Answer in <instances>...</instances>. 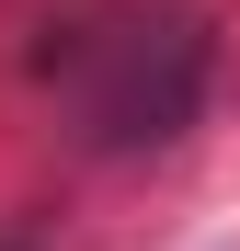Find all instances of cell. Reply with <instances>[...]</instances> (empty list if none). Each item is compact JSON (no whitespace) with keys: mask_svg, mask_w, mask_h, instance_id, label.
Returning a JSON list of instances; mask_svg holds the SVG:
<instances>
[{"mask_svg":"<svg viewBox=\"0 0 240 251\" xmlns=\"http://www.w3.org/2000/svg\"><path fill=\"white\" fill-rule=\"evenodd\" d=\"M46 80H69V114L92 149H172L206 103V23L183 12H126L103 34L46 46Z\"/></svg>","mask_w":240,"mask_h":251,"instance_id":"1","label":"cell"}]
</instances>
